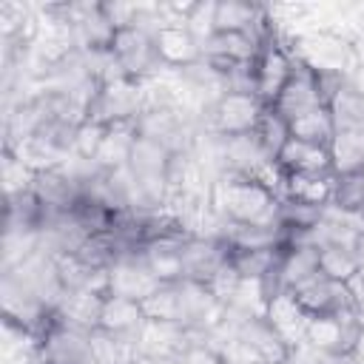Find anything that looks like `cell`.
I'll list each match as a JSON object with an SVG mask.
<instances>
[{"mask_svg": "<svg viewBox=\"0 0 364 364\" xmlns=\"http://www.w3.org/2000/svg\"><path fill=\"white\" fill-rule=\"evenodd\" d=\"M336 134V122H333V114L327 105L321 108H313L301 117H296L290 122V136L301 139V142H313V145H324L330 148V139Z\"/></svg>", "mask_w": 364, "mask_h": 364, "instance_id": "21", "label": "cell"}, {"mask_svg": "<svg viewBox=\"0 0 364 364\" xmlns=\"http://www.w3.org/2000/svg\"><path fill=\"white\" fill-rule=\"evenodd\" d=\"M208 205L213 208V213L225 222L233 225H279V208L282 199L276 191H270L264 182L242 176V173H230L222 171L216 173V179L210 182L208 191Z\"/></svg>", "mask_w": 364, "mask_h": 364, "instance_id": "1", "label": "cell"}, {"mask_svg": "<svg viewBox=\"0 0 364 364\" xmlns=\"http://www.w3.org/2000/svg\"><path fill=\"white\" fill-rule=\"evenodd\" d=\"M296 296V301L301 304V310L313 318V316H338V313H358L353 293L344 282H333L324 273H316L310 282H304L301 287L290 290Z\"/></svg>", "mask_w": 364, "mask_h": 364, "instance_id": "10", "label": "cell"}, {"mask_svg": "<svg viewBox=\"0 0 364 364\" xmlns=\"http://www.w3.org/2000/svg\"><path fill=\"white\" fill-rule=\"evenodd\" d=\"M336 191V173H284L282 199H293L310 208H327L333 205Z\"/></svg>", "mask_w": 364, "mask_h": 364, "instance_id": "18", "label": "cell"}, {"mask_svg": "<svg viewBox=\"0 0 364 364\" xmlns=\"http://www.w3.org/2000/svg\"><path fill=\"white\" fill-rule=\"evenodd\" d=\"M142 324H145L142 301L105 293L102 310H100V327H97V330H105V333H111V336H131V338H134Z\"/></svg>", "mask_w": 364, "mask_h": 364, "instance_id": "19", "label": "cell"}, {"mask_svg": "<svg viewBox=\"0 0 364 364\" xmlns=\"http://www.w3.org/2000/svg\"><path fill=\"white\" fill-rule=\"evenodd\" d=\"M318 270V250L310 245H287L279 259L276 270V293L279 290H296L304 282H310Z\"/></svg>", "mask_w": 364, "mask_h": 364, "instance_id": "15", "label": "cell"}, {"mask_svg": "<svg viewBox=\"0 0 364 364\" xmlns=\"http://www.w3.org/2000/svg\"><path fill=\"white\" fill-rule=\"evenodd\" d=\"M102 136H105V125L97 122V119H82L77 125V134H74V156L80 159H88L94 162L100 145H102Z\"/></svg>", "mask_w": 364, "mask_h": 364, "instance_id": "26", "label": "cell"}, {"mask_svg": "<svg viewBox=\"0 0 364 364\" xmlns=\"http://www.w3.org/2000/svg\"><path fill=\"white\" fill-rule=\"evenodd\" d=\"M111 54H114L119 71L131 80L148 82L162 71V63H159L156 46H154V31H148L142 26L117 28L114 43H111Z\"/></svg>", "mask_w": 364, "mask_h": 364, "instance_id": "4", "label": "cell"}, {"mask_svg": "<svg viewBox=\"0 0 364 364\" xmlns=\"http://www.w3.org/2000/svg\"><path fill=\"white\" fill-rule=\"evenodd\" d=\"M264 108L267 105L256 94L225 91L205 111V131H208V136H216V139L253 134L259 119H262V114H264Z\"/></svg>", "mask_w": 364, "mask_h": 364, "instance_id": "3", "label": "cell"}, {"mask_svg": "<svg viewBox=\"0 0 364 364\" xmlns=\"http://www.w3.org/2000/svg\"><path fill=\"white\" fill-rule=\"evenodd\" d=\"M159 284H162V282L151 273V267L145 264V259H142L139 250L119 256V259L108 267V293H111V296L145 301Z\"/></svg>", "mask_w": 364, "mask_h": 364, "instance_id": "11", "label": "cell"}, {"mask_svg": "<svg viewBox=\"0 0 364 364\" xmlns=\"http://www.w3.org/2000/svg\"><path fill=\"white\" fill-rule=\"evenodd\" d=\"M253 134L259 136V142H262L273 156H279V151H282L284 142L290 139V125H287V119H284L273 105H267Z\"/></svg>", "mask_w": 364, "mask_h": 364, "instance_id": "23", "label": "cell"}, {"mask_svg": "<svg viewBox=\"0 0 364 364\" xmlns=\"http://www.w3.org/2000/svg\"><path fill=\"white\" fill-rule=\"evenodd\" d=\"M264 318L270 321V327L284 338V344L290 350L301 347L304 344V330H307V321L310 316L301 310V304L296 301V296L290 290H279L267 299V307H264Z\"/></svg>", "mask_w": 364, "mask_h": 364, "instance_id": "13", "label": "cell"}, {"mask_svg": "<svg viewBox=\"0 0 364 364\" xmlns=\"http://www.w3.org/2000/svg\"><path fill=\"white\" fill-rule=\"evenodd\" d=\"M253 68H256V97L264 105H273L296 68V54L279 40V34H273L270 40H264Z\"/></svg>", "mask_w": 364, "mask_h": 364, "instance_id": "6", "label": "cell"}, {"mask_svg": "<svg viewBox=\"0 0 364 364\" xmlns=\"http://www.w3.org/2000/svg\"><path fill=\"white\" fill-rule=\"evenodd\" d=\"M279 364H324V358L321 355H316L310 347H296V350H290Z\"/></svg>", "mask_w": 364, "mask_h": 364, "instance_id": "28", "label": "cell"}, {"mask_svg": "<svg viewBox=\"0 0 364 364\" xmlns=\"http://www.w3.org/2000/svg\"><path fill=\"white\" fill-rule=\"evenodd\" d=\"M154 46L162 68L188 71L202 63V40L179 20H168L154 31Z\"/></svg>", "mask_w": 364, "mask_h": 364, "instance_id": "9", "label": "cell"}, {"mask_svg": "<svg viewBox=\"0 0 364 364\" xmlns=\"http://www.w3.org/2000/svg\"><path fill=\"white\" fill-rule=\"evenodd\" d=\"M191 233H168L159 239H151L142 245V259L151 267V273L165 284V282H179L185 279V245Z\"/></svg>", "mask_w": 364, "mask_h": 364, "instance_id": "12", "label": "cell"}, {"mask_svg": "<svg viewBox=\"0 0 364 364\" xmlns=\"http://www.w3.org/2000/svg\"><path fill=\"white\" fill-rule=\"evenodd\" d=\"M31 179H34V171L14 151L3 148V188H6V196H17V193L28 191Z\"/></svg>", "mask_w": 364, "mask_h": 364, "instance_id": "25", "label": "cell"}, {"mask_svg": "<svg viewBox=\"0 0 364 364\" xmlns=\"http://www.w3.org/2000/svg\"><path fill=\"white\" fill-rule=\"evenodd\" d=\"M102 299H105V293H97V290H65L54 307V316L63 324H71V327L91 333L100 327Z\"/></svg>", "mask_w": 364, "mask_h": 364, "instance_id": "16", "label": "cell"}, {"mask_svg": "<svg viewBox=\"0 0 364 364\" xmlns=\"http://www.w3.org/2000/svg\"><path fill=\"white\" fill-rule=\"evenodd\" d=\"M364 318L358 313H338V316H313L304 330V347H310L321 358H336L353 353L361 336Z\"/></svg>", "mask_w": 364, "mask_h": 364, "instance_id": "5", "label": "cell"}, {"mask_svg": "<svg viewBox=\"0 0 364 364\" xmlns=\"http://www.w3.org/2000/svg\"><path fill=\"white\" fill-rule=\"evenodd\" d=\"M361 222H364V210H361Z\"/></svg>", "mask_w": 364, "mask_h": 364, "instance_id": "30", "label": "cell"}, {"mask_svg": "<svg viewBox=\"0 0 364 364\" xmlns=\"http://www.w3.org/2000/svg\"><path fill=\"white\" fill-rule=\"evenodd\" d=\"M330 159L336 176L364 173V125L336 128L330 139Z\"/></svg>", "mask_w": 364, "mask_h": 364, "instance_id": "20", "label": "cell"}, {"mask_svg": "<svg viewBox=\"0 0 364 364\" xmlns=\"http://www.w3.org/2000/svg\"><path fill=\"white\" fill-rule=\"evenodd\" d=\"M321 105H327V100H324L321 82H318V71H316L307 60L296 57V68H293L287 85L282 88L279 100L273 102V108H276V111L287 119V125H290L296 117H301V114H307V111H313V108H321Z\"/></svg>", "mask_w": 364, "mask_h": 364, "instance_id": "7", "label": "cell"}, {"mask_svg": "<svg viewBox=\"0 0 364 364\" xmlns=\"http://www.w3.org/2000/svg\"><path fill=\"white\" fill-rule=\"evenodd\" d=\"M136 139H139V125L136 122H111V125H105V136H102V145H100L94 162L102 171L128 168V159H131V151H134Z\"/></svg>", "mask_w": 364, "mask_h": 364, "instance_id": "17", "label": "cell"}, {"mask_svg": "<svg viewBox=\"0 0 364 364\" xmlns=\"http://www.w3.org/2000/svg\"><path fill=\"white\" fill-rule=\"evenodd\" d=\"M276 162H279V168L284 173H333L330 148L313 145V142H301L296 136H290L284 142V148L279 151Z\"/></svg>", "mask_w": 364, "mask_h": 364, "instance_id": "14", "label": "cell"}, {"mask_svg": "<svg viewBox=\"0 0 364 364\" xmlns=\"http://www.w3.org/2000/svg\"><path fill=\"white\" fill-rule=\"evenodd\" d=\"M43 364H97L91 350V333L63 324L57 316L40 338Z\"/></svg>", "mask_w": 364, "mask_h": 364, "instance_id": "8", "label": "cell"}, {"mask_svg": "<svg viewBox=\"0 0 364 364\" xmlns=\"http://www.w3.org/2000/svg\"><path fill=\"white\" fill-rule=\"evenodd\" d=\"M176 364H228V361L202 338V341L191 344V347L176 358Z\"/></svg>", "mask_w": 364, "mask_h": 364, "instance_id": "27", "label": "cell"}, {"mask_svg": "<svg viewBox=\"0 0 364 364\" xmlns=\"http://www.w3.org/2000/svg\"><path fill=\"white\" fill-rule=\"evenodd\" d=\"M333 205L350 213L364 210V173H344L336 176V191H333Z\"/></svg>", "mask_w": 364, "mask_h": 364, "instance_id": "24", "label": "cell"}, {"mask_svg": "<svg viewBox=\"0 0 364 364\" xmlns=\"http://www.w3.org/2000/svg\"><path fill=\"white\" fill-rule=\"evenodd\" d=\"M316 250H318V270L327 279L350 284L361 273L355 250L350 245H324V247H316Z\"/></svg>", "mask_w": 364, "mask_h": 364, "instance_id": "22", "label": "cell"}, {"mask_svg": "<svg viewBox=\"0 0 364 364\" xmlns=\"http://www.w3.org/2000/svg\"><path fill=\"white\" fill-rule=\"evenodd\" d=\"M145 108H148L145 82L131 80V77H117V80H108V82L100 85L97 97L91 100V108H88L85 119H97L102 125L136 122Z\"/></svg>", "mask_w": 364, "mask_h": 364, "instance_id": "2", "label": "cell"}, {"mask_svg": "<svg viewBox=\"0 0 364 364\" xmlns=\"http://www.w3.org/2000/svg\"><path fill=\"white\" fill-rule=\"evenodd\" d=\"M353 250H355V259H358V267H361V273H364V233H358V239H355V245H353Z\"/></svg>", "mask_w": 364, "mask_h": 364, "instance_id": "29", "label": "cell"}]
</instances>
